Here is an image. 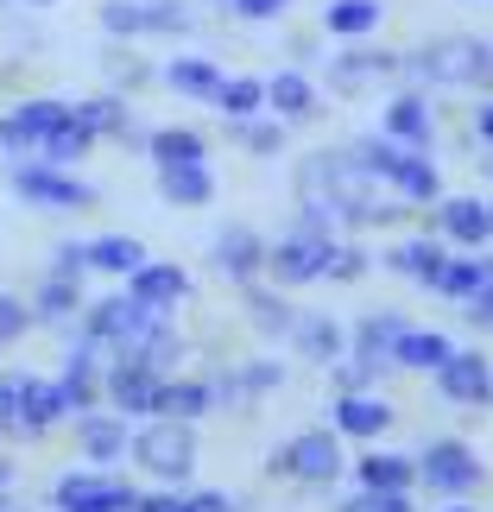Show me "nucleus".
I'll use <instances>...</instances> for the list:
<instances>
[{
  "mask_svg": "<svg viewBox=\"0 0 493 512\" xmlns=\"http://www.w3.org/2000/svg\"><path fill=\"white\" fill-rule=\"evenodd\" d=\"M405 83L411 89H481L493 95V45L468 32L449 38H424L405 51Z\"/></svg>",
  "mask_w": 493,
  "mask_h": 512,
  "instance_id": "obj_1",
  "label": "nucleus"
},
{
  "mask_svg": "<svg viewBox=\"0 0 493 512\" xmlns=\"http://www.w3.org/2000/svg\"><path fill=\"white\" fill-rule=\"evenodd\" d=\"M196 456H203L196 449V424H184V418H146L127 443V462L159 487H184L196 475Z\"/></svg>",
  "mask_w": 493,
  "mask_h": 512,
  "instance_id": "obj_2",
  "label": "nucleus"
},
{
  "mask_svg": "<svg viewBox=\"0 0 493 512\" xmlns=\"http://www.w3.org/2000/svg\"><path fill=\"white\" fill-rule=\"evenodd\" d=\"M7 190L32 209H57V215H76V209H95L102 190L89 177H76L64 165H45V159H7Z\"/></svg>",
  "mask_w": 493,
  "mask_h": 512,
  "instance_id": "obj_3",
  "label": "nucleus"
},
{
  "mask_svg": "<svg viewBox=\"0 0 493 512\" xmlns=\"http://www.w3.org/2000/svg\"><path fill=\"white\" fill-rule=\"evenodd\" d=\"M342 468H348V456H342V437H335V430H298L291 443H279L266 456L272 481H304V487H335Z\"/></svg>",
  "mask_w": 493,
  "mask_h": 512,
  "instance_id": "obj_4",
  "label": "nucleus"
},
{
  "mask_svg": "<svg viewBox=\"0 0 493 512\" xmlns=\"http://www.w3.org/2000/svg\"><path fill=\"white\" fill-rule=\"evenodd\" d=\"M342 241V234H310L291 222L279 241H266V279L279 291H298V285H317L323 266H329V247Z\"/></svg>",
  "mask_w": 493,
  "mask_h": 512,
  "instance_id": "obj_5",
  "label": "nucleus"
},
{
  "mask_svg": "<svg viewBox=\"0 0 493 512\" xmlns=\"http://www.w3.org/2000/svg\"><path fill=\"white\" fill-rule=\"evenodd\" d=\"M323 76L335 95H361V89H386L392 76H405V51H380L367 38H348V51L323 57Z\"/></svg>",
  "mask_w": 493,
  "mask_h": 512,
  "instance_id": "obj_6",
  "label": "nucleus"
},
{
  "mask_svg": "<svg viewBox=\"0 0 493 512\" xmlns=\"http://www.w3.org/2000/svg\"><path fill=\"white\" fill-rule=\"evenodd\" d=\"M418 487H430L437 500H468L481 487V456L462 437H437L418 449Z\"/></svg>",
  "mask_w": 493,
  "mask_h": 512,
  "instance_id": "obj_7",
  "label": "nucleus"
},
{
  "mask_svg": "<svg viewBox=\"0 0 493 512\" xmlns=\"http://www.w3.org/2000/svg\"><path fill=\"white\" fill-rule=\"evenodd\" d=\"M159 367H146L133 348H108L102 367V405L121 411V418H152V399H159Z\"/></svg>",
  "mask_w": 493,
  "mask_h": 512,
  "instance_id": "obj_8",
  "label": "nucleus"
},
{
  "mask_svg": "<svg viewBox=\"0 0 493 512\" xmlns=\"http://www.w3.org/2000/svg\"><path fill=\"white\" fill-rule=\"evenodd\" d=\"M133 487L114 475V468H64L51 481V512H127Z\"/></svg>",
  "mask_w": 493,
  "mask_h": 512,
  "instance_id": "obj_9",
  "label": "nucleus"
},
{
  "mask_svg": "<svg viewBox=\"0 0 493 512\" xmlns=\"http://www.w3.org/2000/svg\"><path fill=\"white\" fill-rule=\"evenodd\" d=\"M64 114H70L64 95H19V102L0 114V152H7V159H32Z\"/></svg>",
  "mask_w": 493,
  "mask_h": 512,
  "instance_id": "obj_10",
  "label": "nucleus"
},
{
  "mask_svg": "<svg viewBox=\"0 0 493 512\" xmlns=\"http://www.w3.org/2000/svg\"><path fill=\"white\" fill-rule=\"evenodd\" d=\"M152 323H159V317H152L146 304H133L127 291L89 298V304H83V317H76V329H83L89 342H102V348H127V342H140Z\"/></svg>",
  "mask_w": 493,
  "mask_h": 512,
  "instance_id": "obj_11",
  "label": "nucleus"
},
{
  "mask_svg": "<svg viewBox=\"0 0 493 512\" xmlns=\"http://www.w3.org/2000/svg\"><path fill=\"white\" fill-rule=\"evenodd\" d=\"M209 266L222 272V279H234V285L266 279V234L253 222H222L209 234Z\"/></svg>",
  "mask_w": 493,
  "mask_h": 512,
  "instance_id": "obj_12",
  "label": "nucleus"
},
{
  "mask_svg": "<svg viewBox=\"0 0 493 512\" xmlns=\"http://www.w3.org/2000/svg\"><path fill=\"white\" fill-rule=\"evenodd\" d=\"M285 386V361H241V367H215L209 373V399H215V411H253L266 399V392H279Z\"/></svg>",
  "mask_w": 493,
  "mask_h": 512,
  "instance_id": "obj_13",
  "label": "nucleus"
},
{
  "mask_svg": "<svg viewBox=\"0 0 493 512\" xmlns=\"http://www.w3.org/2000/svg\"><path fill=\"white\" fill-rule=\"evenodd\" d=\"M392 418H399V411H392L373 386L367 392H335V399H329V430L342 443H380L392 430Z\"/></svg>",
  "mask_w": 493,
  "mask_h": 512,
  "instance_id": "obj_14",
  "label": "nucleus"
},
{
  "mask_svg": "<svg viewBox=\"0 0 493 512\" xmlns=\"http://www.w3.org/2000/svg\"><path fill=\"white\" fill-rule=\"evenodd\" d=\"M127 443H133V418H121V411L95 405V411L76 418V456H83L89 468H121Z\"/></svg>",
  "mask_w": 493,
  "mask_h": 512,
  "instance_id": "obj_15",
  "label": "nucleus"
},
{
  "mask_svg": "<svg viewBox=\"0 0 493 512\" xmlns=\"http://www.w3.org/2000/svg\"><path fill=\"white\" fill-rule=\"evenodd\" d=\"M380 133L399 140V146H418V152L437 146V108H430V89H392L386 108H380Z\"/></svg>",
  "mask_w": 493,
  "mask_h": 512,
  "instance_id": "obj_16",
  "label": "nucleus"
},
{
  "mask_svg": "<svg viewBox=\"0 0 493 512\" xmlns=\"http://www.w3.org/2000/svg\"><path fill=\"white\" fill-rule=\"evenodd\" d=\"M430 234H443L449 247H487L493 241L487 196H437L430 203Z\"/></svg>",
  "mask_w": 493,
  "mask_h": 512,
  "instance_id": "obj_17",
  "label": "nucleus"
},
{
  "mask_svg": "<svg viewBox=\"0 0 493 512\" xmlns=\"http://www.w3.org/2000/svg\"><path fill=\"white\" fill-rule=\"evenodd\" d=\"M437 399H443V405H487V399H493V354L456 348V354L437 367Z\"/></svg>",
  "mask_w": 493,
  "mask_h": 512,
  "instance_id": "obj_18",
  "label": "nucleus"
},
{
  "mask_svg": "<svg viewBox=\"0 0 493 512\" xmlns=\"http://www.w3.org/2000/svg\"><path fill=\"white\" fill-rule=\"evenodd\" d=\"M266 114H279L285 127H317L323 121V95L298 64H285V70L266 76Z\"/></svg>",
  "mask_w": 493,
  "mask_h": 512,
  "instance_id": "obj_19",
  "label": "nucleus"
},
{
  "mask_svg": "<svg viewBox=\"0 0 493 512\" xmlns=\"http://www.w3.org/2000/svg\"><path fill=\"white\" fill-rule=\"evenodd\" d=\"M127 298L146 304L152 317H171V310L190 298V272L171 266V260H146L140 272H127Z\"/></svg>",
  "mask_w": 493,
  "mask_h": 512,
  "instance_id": "obj_20",
  "label": "nucleus"
},
{
  "mask_svg": "<svg viewBox=\"0 0 493 512\" xmlns=\"http://www.w3.org/2000/svg\"><path fill=\"white\" fill-rule=\"evenodd\" d=\"M291 354L298 361H310V367H335L348 354V329L329 317V310H298V323H291Z\"/></svg>",
  "mask_w": 493,
  "mask_h": 512,
  "instance_id": "obj_21",
  "label": "nucleus"
},
{
  "mask_svg": "<svg viewBox=\"0 0 493 512\" xmlns=\"http://www.w3.org/2000/svg\"><path fill=\"white\" fill-rule=\"evenodd\" d=\"M405 329H411V323L399 317V310H367V317L348 329V354H354L361 367H373V373L386 380V367H392V342H399Z\"/></svg>",
  "mask_w": 493,
  "mask_h": 512,
  "instance_id": "obj_22",
  "label": "nucleus"
},
{
  "mask_svg": "<svg viewBox=\"0 0 493 512\" xmlns=\"http://www.w3.org/2000/svg\"><path fill=\"white\" fill-rule=\"evenodd\" d=\"M26 304H32V329H64V336H70L89 298H83V279H57V272H45V279L32 285Z\"/></svg>",
  "mask_w": 493,
  "mask_h": 512,
  "instance_id": "obj_23",
  "label": "nucleus"
},
{
  "mask_svg": "<svg viewBox=\"0 0 493 512\" xmlns=\"http://www.w3.org/2000/svg\"><path fill=\"white\" fill-rule=\"evenodd\" d=\"M64 418H70V411H64V392H57V380L19 373V424H13V437H51Z\"/></svg>",
  "mask_w": 493,
  "mask_h": 512,
  "instance_id": "obj_24",
  "label": "nucleus"
},
{
  "mask_svg": "<svg viewBox=\"0 0 493 512\" xmlns=\"http://www.w3.org/2000/svg\"><path fill=\"white\" fill-rule=\"evenodd\" d=\"M386 272H399V279H411V285H437V272H443V260H449V241L443 234H418V241H392L386 253Z\"/></svg>",
  "mask_w": 493,
  "mask_h": 512,
  "instance_id": "obj_25",
  "label": "nucleus"
},
{
  "mask_svg": "<svg viewBox=\"0 0 493 512\" xmlns=\"http://www.w3.org/2000/svg\"><path fill=\"white\" fill-rule=\"evenodd\" d=\"M392 196H405L411 209H430L443 196V177H437V152H418V146H405L399 152V165H392Z\"/></svg>",
  "mask_w": 493,
  "mask_h": 512,
  "instance_id": "obj_26",
  "label": "nucleus"
},
{
  "mask_svg": "<svg viewBox=\"0 0 493 512\" xmlns=\"http://www.w3.org/2000/svg\"><path fill=\"white\" fill-rule=\"evenodd\" d=\"M241 310H247V323L260 329L266 342H285V336H291V323H298V304H291L279 285H260V279L241 285Z\"/></svg>",
  "mask_w": 493,
  "mask_h": 512,
  "instance_id": "obj_27",
  "label": "nucleus"
},
{
  "mask_svg": "<svg viewBox=\"0 0 493 512\" xmlns=\"http://www.w3.org/2000/svg\"><path fill=\"white\" fill-rule=\"evenodd\" d=\"M146 159H152V171H165V165H209V133L203 127H152L146 133Z\"/></svg>",
  "mask_w": 493,
  "mask_h": 512,
  "instance_id": "obj_28",
  "label": "nucleus"
},
{
  "mask_svg": "<svg viewBox=\"0 0 493 512\" xmlns=\"http://www.w3.org/2000/svg\"><path fill=\"white\" fill-rule=\"evenodd\" d=\"M159 83L171 89V95H184V102H215V89H222V64H209V57H184L177 51L171 64L159 70Z\"/></svg>",
  "mask_w": 493,
  "mask_h": 512,
  "instance_id": "obj_29",
  "label": "nucleus"
},
{
  "mask_svg": "<svg viewBox=\"0 0 493 512\" xmlns=\"http://www.w3.org/2000/svg\"><path fill=\"white\" fill-rule=\"evenodd\" d=\"M481 285H493V253H449L430 291H437L443 304H462V298H475Z\"/></svg>",
  "mask_w": 493,
  "mask_h": 512,
  "instance_id": "obj_30",
  "label": "nucleus"
},
{
  "mask_svg": "<svg viewBox=\"0 0 493 512\" xmlns=\"http://www.w3.org/2000/svg\"><path fill=\"white\" fill-rule=\"evenodd\" d=\"M159 203L165 209H209L215 203V171L209 165H165L159 171Z\"/></svg>",
  "mask_w": 493,
  "mask_h": 512,
  "instance_id": "obj_31",
  "label": "nucleus"
},
{
  "mask_svg": "<svg viewBox=\"0 0 493 512\" xmlns=\"http://www.w3.org/2000/svg\"><path fill=\"white\" fill-rule=\"evenodd\" d=\"M95 146H102V140H95V127L83 121V114H76V102H70V114H64V121H57L51 133H45V146H38L32 152V159H45V165H76V159H89V152Z\"/></svg>",
  "mask_w": 493,
  "mask_h": 512,
  "instance_id": "obj_32",
  "label": "nucleus"
},
{
  "mask_svg": "<svg viewBox=\"0 0 493 512\" xmlns=\"http://www.w3.org/2000/svg\"><path fill=\"white\" fill-rule=\"evenodd\" d=\"M209 411H215V399H209V380H177V373H165V380H159L152 418H184V424H203Z\"/></svg>",
  "mask_w": 493,
  "mask_h": 512,
  "instance_id": "obj_33",
  "label": "nucleus"
},
{
  "mask_svg": "<svg viewBox=\"0 0 493 512\" xmlns=\"http://www.w3.org/2000/svg\"><path fill=\"white\" fill-rule=\"evenodd\" d=\"M380 26H386V0H323L329 38H373Z\"/></svg>",
  "mask_w": 493,
  "mask_h": 512,
  "instance_id": "obj_34",
  "label": "nucleus"
},
{
  "mask_svg": "<svg viewBox=\"0 0 493 512\" xmlns=\"http://www.w3.org/2000/svg\"><path fill=\"white\" fill-rule=\"evenodd\" d=\"M449 354H456V342H449L443 329H405V336L392 342V367H405V373H437Z\"/></svg>",
  "mask_w": 493,
  "mask_h": 512,
  "instance_id": "obj_35",
  "label": "nucleus"
},
{
  "mask_svg": "<svg viewBox=\"0 0 493 512\" xmlns=\"http://www.w3.org/2000/svg\"><path fill=\"white\" fill-rule=\"evenodd\" d=\"M152 260L140 234H95L89 241V272H108V279H127V272H140Z\"/></svg>",
  "mask_w": 493,
  "mask_h": 512,
  "instance_id": "obj_36",
  "label": "nucleus"
},
{
  "mask_svg": "<svg viewBox=\"0 0 493 512\" xmlns=\"http://www.w3.org/2000/svg\"><path fill=\"white\" fill-rule=\"evenodd\" d=\"M361 487H386V494H411L418 487V456H399V449H373V456L354 462Z\"/></svg>",
  "mask_w": 493,
  "mask_h": 512,
  "instance_id": "obj_37",
  "label": "nucleus"
},
{
  "mask_svg": "<svg viewBox=\"0 0 493 512\" xmlns=\"http://www.w3.org/2000/svg\"><path fill=\"white\" fill-rule=\"evenodd\" d=\"M228 140L253 159H279V152H291V127L279 114H253V121H228Z\"/></svg>",
  "mask_w": 493,
  "mask_h": 512,
  "instance_id": "obj_38",
  "label": "nucleus"
},
{
  "mask_svg": "<svg viewBox=\"0 0 493 512\" xmlns=\"http://www.w3.org/2000/svg\"><path fill=\"white\" fill-rule=\"evenodd\" d=\"M222 121H253V114H266V76H222V89H215L209 102Z\"/></svg>",
  "mask_w": 493,
  "mask_h": 512,
  "instance_id": "obj_39",
  "label": "nucleus"
},
{
  "mask_svg": "<svg viewBox=\"0 0 493 512\" xmlns=\"http://www.w3.org/2000/svg\"><path fill=\"white\" fill-rule=\"evenodd\" d=\"M102 70H108V89H121V95H140L146 83H159V70L146 64L133 45H121V38H108V51H102Z\"/></svg>",
  "mask_w": 493,
  "mask_h": 512,
  "instance_id": "obj_40",
  "label": "nucleus"
},
{
  "mask_svg": "<svg viewBox=\"0 0 493 512\" xmlns=\"http://www.w3.org/2000/svg\"><path fill=\"white\" fill-rule=\"evenodd\" d=\"M127 348L140 354L146 367H159V373H171V367H177V361H184V354H190V348H184V336H177V329H171V317H159V323H152L140 342H127Z\"/></svg>",
  "mask_w": 493,
  "mask_h": 512,
  "instance_id": "obj_41",
  "label": "nucleus"
},
{
  "mask_svg": "<svg viewBox=\"0 0 493 512\" xmlns=\"http://www.w3.org/2000/svg\"><path fill=\"white\" fill-rule=\"evenodd\" d=\"M140 19H146V38H190L196 32V13L184 0H140Z\"/></svg>",
  "mask_w": 493,
  "mask_h": 512,
  "instance_id": "obj_42",
  "label": "nucleus"
},
{
  "mask_svg": "<svg viewBox=\"0 0 493 512\" xmlns=\"http://www.w3.org/2000/svg\"><path fill=\"white\" fill-rule=\"evenodd\" d=\"M102 32L121 38V45H133V38H146V19H140V0H102Z\"/></svg>",
  "mask_w": 493,
  "mask_h": 512,
  "instance_id": "obj_43",
  "label": "nucleus"
},
{
  "mask_svg": "<svg viewBox=\"0 0 493 512\" xmlns=\"http://www.w3.org/2000/svg\"><path fill=\"white\" fill-rule=\"evenodd\" d=\"M215 13L234 19V26H272V19L291 13V0H215Z\"/></svg>",
  "mask_w": 493,
  "mask_h": 512,
  "instance_id": "obj_44",
  "label": "nucleus"
},
{
  "mask_svg": "<svg viewBox=\"0 0 493 512\" xmlns=\"http://www.w3.org/2000/svg\"><path fill=\"white\" fill-rule=\"evenodd\" d=\"M367 266H373V253H367V247H354V241H335V247H329V266H323V279H335V285H354V279H367Z\"/></svg>",
  "mask_w": 493,
  "mask_h": 512,
  "instance_id": "obj_45",
  "label": "nucleus"
},
{
  "mask_svg": "<svg viewBox=\"0 0 493 512\" xmlns=\"http://www.w3.org/2000/svg\"><path fill=\"white\" fill-rule=\"evenodd\" d=\"M26 336H32V304L19 291H0V348H13Z\"/></svg>",
  "mask_w": 493,
  "mask_h": 512,
  "instance_id": "obj_46",
  "label": "nucleus"
},
{
  "mask_svg": "<svg viewBox=\"0 0 493 512\" xmlns=\"http://www.w3.org/2000/svg\"><path fill=\"white\" fill-rule=\"evenodd\" d=\"M329 512H418V506H411V494H386V487H361V494L335 500Z\"/></svg>",
  "mask_w": 493,
  "mask_h": 512,
  "instance_id": "obj_47",
  "label": "nucleus"
},
{
  "mask_svg": "<svg viewBox=\"0 0 493 512\" xmlns=\"http://www.w3.org/2000/svg\"><path fill=\"white\" fill-rule=\"evenodd\" d=\"M7 45H13V57H38V51H45V32H38V19L26 7H7Z\"/></svg>",
  "mask_w": 493,
  "mask_h": 512,
  "instance_id": "obj_48",
  "label": "nucleus"
},
{
  "mask_svg": "<svg viewBox=\"0 0 493 512\" xmlns=\"http://www.w3.org/2000/svg\"><path fill=\"white\" fill-rule=\"evenodd\" d=\"M45 272H57V279H89V241H57Z\"/></svg>",
  "mask_w": 493,
  "mask_h": 512,
  "instance_id": "obj_49",
  "label": "nucleus"
},
{
  "mask_svg": "<svg viewBox=\"0 0 493 512\" xmlns=\"http://www.w3.org/2000/svg\"><path fill=\"white\" fill-rule=\"evenodd\" d=\"M127 512H196V500L184 494V487H159V494H133Z\"/></svg>",
  "mask_w": 493,
  "mask_h": 512,
  "instance_id": "obj_50",
  "label": "nucleus"
},
{
  "mask_svg": "<svg viewBox=\"0 0 493 512\" xmlns=\"http://www.w3.org/2000/svg\"><path fill=\"white\" fill-rule=\"evenodd\" d=\"M329 380H335V392H367L373 380H380V373H373V367H361L354 354H342V361L329 367Z\"/></svg>",
  "mask_w": 493,
  "mask_h": 512,
  "instance_id": "obj_51",
  "label": "nucleus"
},
{
  "mask_svg": "<svg viewBox=\"0 0 493 512\" xmlns=\"http://www.w3.org/2000/svg\"><path fill=\"white\" fill-rule=\"evenodd\" d=\"M19 424V373H0V437H13Z\"/></svg>",
  "mask_w": 493,
  "mask_h": 512,
  "instance_id": "obj_52",
  "label": "nucleus"
},
{
  "mask_svg": "<svg viewBox=\"0 0 493 512\" xmlns=\"http://www.w3.org/2000/svg\"><path fill=\"white\" fill-rule=\"evenodd\" d=\"M190 500H196V512H253L241 494H222V487H196Z\"/></svg>",
  "mask_w": 493,
  "mask_h": 512,
  "instance_id": "obj_53",
  "label": "nucleus"
},
{
  "mask_svg": "<svg viewBox=\"0 0 493 512\" xmlns=\"http://www.w3.org/2000/svg\"><path fill=\"white\" fill-rule=\"evenodd\" d=\"M475 133L493 146V95H481V102H475Z\"/></svg>",
  "mask_w": 493,
  "mask_h": 512,
  "instance_id": "obj_54",
  "label": "nucleus"
},
{
  "mask_svg": "<svg viewBox=\"0 0 493 512\" xmlns=\"http://www.w3.org/2000/svg\"><path fill=\"white\" fill-rule=\"evenodd\" d=\"M0 7H26V13H45V7H57V0H0Z\"/></svg>",
  "mask_w": 493,
  "mask_h": 512,
  "instance_id": "obj_55",
  "label": "nucleus"
},
{
  "mask_svg": "<svg viewBox=\"0 0 493 512\" xmlns=\"http://www.w3.org/2000/svg\"><path fill=\"white\" fill-rule=\"evenodd\" d=\"M0 512H26V506L13 500V487H0Z\"/></svg>",
  "mask_w": 493,
  "mask_h": 512,
  "instance_id": "obj_56",
  "label": "nucleus"
},
{
  "mask_svg": "<svg viewBox=\"0 0 493 512\" xmlns=\"http://www.w3.org/2000/svg\"><path fill=\"white\" fill-rule=\"evenodd\" d=\"M0 487H13V462H0Z\"/></svg>",
  "mask_w": 493,
  "mask_h": 512,
  "instance_id": "obj_57",
  "label": "nucleus"
},
{
  "mask_svg": "<svg viewBox=\"0 0 493 512\" xmlns=\"http://www.w3.org/2000/svg\"><path fill=\"white\" fill-rule=\"evenodd\" d=\"M449 512H481V506H449Z\"/></svg>",
  "mask_w": 493,
  "mask_h": 512,
  "instance_id": "obj_58",
  "label": "nucleus"
},
{
  "mask_svg": "<svg viewBox=\"0 0 493 512\" xmlns=\"http://www.w3.org/2000/svg\"><path fill=\"white\" fill-rule=\"evenodd\" d=\"M481 165H487V171H493V146H487V159H481Z\"/></svg>",
  "mask_w": 493,
  "mask_h": 512,
  "instance_id": "obj_59",
  "label": "nucleus"
},
{
  "mask_svg": "<svg viewBox=\"0 0 493 512\" xmlns=\"http://www.w3.org/2000/svg\"><path fill=\"white\" fill-rule=\"evenodd\" d=\"M487 215H493V196H487Z\"/></svg>",
  "mask_w": 493,
  "mask_h": 512,
  "instance_id": "obj_60",
  "label": "nucleus"
},
{
  "mask_svg": "<svg viewBox=\"0 0 493 512\" xmlns=\"http://www.w3.org/2000/svg\"><path fill=\"white\" fill-rule=\"evenodd\" d=\"M487 405H493V399H487Z\"/></svg>",
  "mask_w": 493,
  "mask_h": 512,
  "instance_id": "obj_61",
  "label": "nucleus"
}]
</instances>
